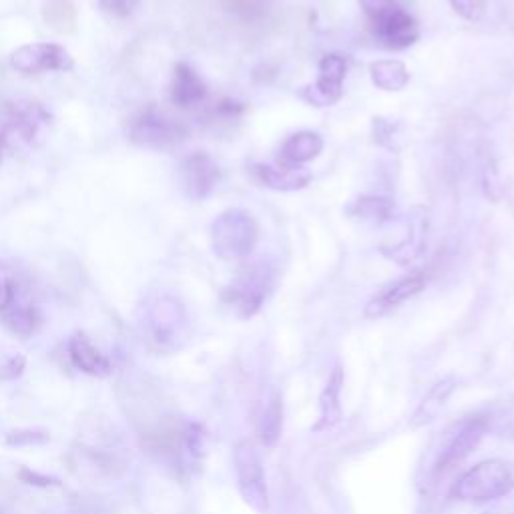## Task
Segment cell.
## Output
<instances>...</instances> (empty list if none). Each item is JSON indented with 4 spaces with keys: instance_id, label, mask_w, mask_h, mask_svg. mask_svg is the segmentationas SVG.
<instances>
[{
    "instance_id": "1",
    "label": "cell",
    "mask_w": 514,
    "mask_h": 514,
    "mask_svg": "<svg viewBox=\"0 0 514 514\" xmlns=\"http://www.w3.org/2000/svg\"><path fill=\"white\" fill-rule=\"evenodd\" d=\"M360 7L380 47L402 51L418 41L420 31L414 17L396 0H360Z\"/></svg>"
},
{
    "instance_id": "2",
    "label": "cell",
    "mask_w": 514,
    "mask_h": 514,
    "mask_svg": "<svg viewBox=\"0 0 514 514\" xmlns=\"http://www.w3.org/2000/svg\"><path fill=\"white\" fill-rule=\"evenodd\" d=\"M257 239H260V225H257L251 213L243 209H227L211 225L213 251L227 262H237L247 257Z\"/></svg>"
},
{
    "instance_id": "3",
    "label": "cell",
    "mask_w": 514,
    "mask_h": 514,
    "mask_svg": "<svg viewBox=\"0 0 514 514\" xmlns=\"http://www.w3.org/2000/svg\"><path fill=\"white\" fill-rule=\"evenodd\" d=\"M514 488V470L502 460H488L468 470L454 486V496L466 502H488Z\"/></svg>"
},
{
    "instance_id": "4",
    "label": "cell",
    "mask_w": 514,
    "mask_h": 514,
    "mask_svg": "<svg viewBox=\"0 0 514 514\" xmlns=\"http://www.w3.org/2000/svg\"><path fill=\"white\" fill-rule=\"evenodd\" d=\"M49 123L51 115L39 101H7L0 109V139L5 145H33Z\"/></svg>"
},
{
    "instance_id": "5",
    "label": "cell",
    "mask_w": 514,
    "mask_h": 514,
    "mask_svg": "<svg viewBox=\"0 0 514 514\" xmlns=\"http://www.w3.org/2000/svg\"><path fill=\"white\" fill-rule=\"evenodd\" d=\"M274 282H276V270L266 262H257L253 266H247L237 276V280L225 292V300L243 318H251L253 314L262 310L266 298L274 288Z\"/></svg>"
},
{
    "instance_id": "6",
    "label": "cell",
    "mask_w": 514,
    "mask_h": 514,
    "mask_svg": "<svg viewBox=\"0 0 514 514\" xmlns=\"http://www.w3.org/2000/svg\"><path fill=\"white\" fill-rule=\"evenodd\" d=\"M187 135L185 125L159 109L157 105H149L143 111H139L129 127V137L133 143L141 147H153V149H167L175 143L183 141Z\"/></svg>"
},
{
    "instance_id": "7",
    "label": "cell",
    "mask_w": 514,
    "mask_h": 514,
    "mask_svg": "<svg viewBox=\"0 0 514 514\" xmlns=\"http://www.w3.org/2000/svg\"><path fill=\"white\" fill-rule=\"evenodd\" d=\"M235 470H237V480H239V490L245 502L264 514L268 510V486H266V476L264 468L260 462V456L255 452V446L249 440H243L235 446Z\"/></svg>"
},
{
    "instance_id": "8",
    "label": "cell",
    "mask_w": 514,
    "mask_h": 514,
    "mask_svg": "<svg viewBox=\"0 0 514 514\" xmlns=\"http://www.w3.org/2000/svg\"><path fill=\"white\" fill-rule=\"evenodd\" d=\"M348 63L340 55H326L318 65V79L302 91V99L314 107H330L342 99Z\"/></svg>"
},
{
    "instance_id": "9",
    "label": "cell",
    "mask_w": 514,
    "mask_h": 514,
    "mask_svg": "<svg viewBox=\"0 0 514 514\" xmlns=\"http://www.w3.org/2000/svg\"><path fill=\"white\" fill-rule=\"evenodd\" d=\"M11 67L23 75H41L49 71H71L73 59L59 45L35 43L17 49L11 57Z\"/></svg>"
},
{
    "instance_id": "10",
    "label": "cell",
    "mask_w": 514,
    "mask_h": 514,
    "mask_svg": "<svg viewBox=\"0 0 514 514\" xmlns=\"http://www.w3.org/2000/svg\"><path fill=\"white\" fill-rule=\"evenodd\" d=\"M253 173L264 187H270L274 191H300L304 187L310 185L312 181V171L302 167V165H294L288 161H280V163H260L253 167Z\"/></svg>"
},
{
    "instance_id": "11",
    "label": "cell",
    "mask_w": 514,
    "mask_h": 514,
    "mask_svg": "<svg viewBox=\"0 0 514 514\" xmlns=\"http://www.w3.org/2000/svg\"><path fill=\"white\" fill-rule=\"evenodd\" d=\"M426 284H428V276L422 272H416L398 280L396 284H392L390 288H386L384 292H380L370 300V304L366 306V316L380 318L390 314L392 310L400 308L404 302L418 296L426 288Z\"/></svg>"
},
{
    "instance_id": "12",
    "label": "cell",
    "mask_w": 514,
    "mask_h": 514,
    "mask_svg": "<svg viewBox=\"0 0 514 514\" xmlns=\"http://www.w3.org/2000/svg\"><path fill=\"white\" fill-rule=\"evenodd\" d=\"M185 189L193 199H205L219 181V165L207 153H193L183 165Z\"/></svg>"
},
{
    "instance_id": "13",
    "label": "cell",
    "mask_w": 514,
    "mask_h": 514,
    "mask_svg": "<svg viewBox=\"0 0 514 514\" xmlns=\"http://www.w3.org/2000/svg\"><path fill=\"white\" fill-rule=\"evenodd\" d=\"M484 432H486V422L484 420H468V422H464L456 430V434L450 438L446 448L442 450L436 470L442 472V470H448V468L456 466L458 462H462L480 444Z\"/></svg>"
},
{
    "instance_id": "14",
    "label": "cell",
    "mask_w": 514,
    "mask_h": 514,
    "mask_svg": "<svg viewBox=\"0 0 514 514\" xmlns=\"http://www.w3.org/2000/svg\"><path fill=\"white\" fill-rule=\"evenodd\" d=\"M149 324L159 344H173L185 326L183 308L171 298H161L149 312Z\"/></svg>"
},
{
    "instance_id": "15",
    "label": "cell",
    "mask_w": 514,
    "mask_h": 514,
    "mask_svg": "<svg viewBox=\"0 0 514 514\" xmlns=\"http://www.w3.org/2000/svg\"><path fill=\"white\" fill-rule=\"evenodd\" d=\"M67 350H69V358L75 364V368L89 376L103 378V376H109L113 370L109 358L105 354H101V350L83 332H77L71 336Z\"/></svg>"
},
{
    "instance_id": "16",
    "label": "cell",
    "mask_w": 514,
    "mask_h": 514,
    "mask_svg": "<svg viewBox=\"0 0 514 514\" xmlns=\"http://www.w3.org/2000/svg\"><path fill=\"white\" fill-rule=\"evenodd\" d=\"M418 215L410 217L408 223V235L404 237V241H400L396 247L392 249H382L388 260L400 264V266H408L414 264L418 257L424 251L426 245V227H428V219L424 215L422 209H416Z\"/></svg>"
},
{
    "instance_id": "17",
    "label": "cell",
    "mask_w": 514,
    "mask_h": 514,
    "mask_svg": "<svg viewBox=\"0 0 514 514\" xmlns=\"http://www.w3.org/2000/svg\"><path fill=\"white\" fill-rule=\"evenodd\" d=\"M207 99V85L203 79L185 63H179L173 73V83H171V101L177 107H193L199 105Z\"/></svg>"
},
{
    "instance_id": "18",
    "label": "cell",
    "mask_w": 514,
    "mask_h": 514,
    "mask_svg": "<svg viewBox=\"0 0 514 514\" xmlns=\"http://www.w3.org/2000/svg\"><path fill=\"white\" fill-rule=\"evenodd\" d=\"M456 390V380L454 378H444L440 382H436L430 392L424 396V400L420 402V406L416 408L412 420H410V426L412 428H422L430 422H434L440 412L444 410L448 398L452 396V392Z\"/></svg>"
},
{
    "instance_id": "19",
    "label": "cell",
    "mask_w": 514,
    "mask_h": 514,
    "mask_svg": "<svg viewBox=\"0 0 514 514\" xmlns=\"http://www.w3.org/2000/svg\"><path fill=\"white\" fill-rule=\"evenodd\" d=\"M324 151V139L312 131H300L288 137L282 145V161L304 165L314 161Z\"/></svg>"
},
{
    "instance_id": "20",
    "label": "cell",
    "mask_w": 514,
    "mask_h": 514,
    "mask_svg": "<svg viewBox=\"0 0 514 514\" xmlns=\"http://www.w3.org/2000/svg\"><path fill=\"white\" fill-rule=\"evenodd\" d=\"M342 384H344V374H342V368L338 366L334 370V374L330 376V380L326 384V390L322 392V398H320V422L316 424V430L330 428V426L340 422V418H342V404H340Z\"/></svg>"
},
{
    "instance_id": "21",
    "label": "cell",
    "mask_w": 514,
    "mask_h": 514,
    "mask_svg": "<svg viewBox=\"0 0 514 514\" xmlns=\"http://www.w3.org/2000/svg\"><path fill=\"white\" fill-rule=\"evenodd\" d=\"M43 19L47 27L59 35H71L77 31V7L73 0H45Z\"/></svg>"
},
{
    "instance_id": "22",
    "label": "cell",
    "mask_w": 514,
    "mask_h": 514,
    "mask_svg": "<svg viewBox=\"0 0 514 514\" xmlns=\"http://www.w3.org/2000/svg\"><path fill=\"white\" fill-rule=\"evenodd\" d=\"M372 81L382 91H402L410 83V73L402 61H376L370 65Z\"/></svg>"
},
{
    "instance_id": "23",
    "label": "cell",
    "mask_w": 514,
    "mask_h": 514,
    "mask_svg": "<svg viewBox=\"0 0 514 514\" xmlns=\"http://www.w3.org/2000/svg\"><path fill=\"white\" fill-rule=\"evenodd\" d=\"M3 318H5V324L9 326L11 332H15L19 336H25V338L31 336L39 328V322H41L37 308L29 300H23L21 296L3 314Z\"/></svg>"
},
{
    "instance_id": "24",
    "label": "cell",
    "mask_w": 514,
    "mask_h": 514,
    "mask_svg": "<svg viewBox=\"0 0 514 514\" xmlns=\"http://www.w3.org/2000/svg\"><path fill=\"white\" fill-rule=\"evenodd\" d=\"M350 215L360 217L362 221H370V223H384L390 221L396 213L394 203L386 197H378V195H366L360 197L358 201L352 203V207L348 209Z\"/></svg>"
},
{
    "instance_id": "25",
    "label": "cell",
    "mask_w": 514,
    "mask_h": 514,
    "mask_svg": "<svg viewBox=\"0 0 514 514\" xmlns=\"http://www.w3.org/2000/svg\"><path fill=\"white\" fill-rule=\"evenodd\" d=\"M225 7L245 23L262 21L268 13V0H225Z\"/></svg>"
},
{
    "instance_id": "26",
    "label": "cell",
    "mask_w": 514,
    "mask_h": 514,
    "mask_svg": "<svg viewBox=\"0 0 514 514\" xmlns=\"http://www.w3.org/2000/svg\"><path fill=\"white\" fill-rule=\"evenodd\" d=\"M282 424H284V412H282V402L276 398L268 410L264 412V418H262V426H260V434H262V440L272 446L278 442L280 434H282Z\"/></svg>"
},
{
    "instance_id": "27",
    "label": "cell",
    "mask_w": 514,
    "mask_h": 514,
    "mask_svg": "<svg viewBox=\"0 0 514 514\" xmlns=\"http://www.w3.org/2000/svg\"><path fill=\"white\" fill-rule=\"evenodd\" d=\"M19 296L21 288L15 274L5 264H0V314H5Z\"/></svg>"
},
{
    "instance_id": "28",
    "label": "cell",
    "mask_w": 514,
    "mask_h": 514,
    "mask_svg": "<svg viewBox=\"0 0 514 514\" xmlns=\"http://www.w3.org/2000/svg\"><path fill=\"white\" fill-rule=\"evenodd\" d=\"M25 368H27V360L23 354L0 348V382L15 380V378L23 376Z\"/></svg>"
},
{
    "instance_id": "29",
    "label": "cell",
    "mask_w": 514,
    "mask_h": 514,
    "mask_svg": "<svg viewBox=\"0 0 514 514\" xmlns=\"http://www.w3.org/2000/svg\"><path fill=\"white\" fill-rule=\"evenodd\" d=\"M454 13H458L462 19L476 23L484 17L486 13V3L484 0H448Z\"/></svg>"
},
{
    "instance_id": "30",
    "label": "cell",
    "mask_w": 514,
    "mask_h": 514,
    "mask_svg": "<svg viewBox=\"0 0 514 514\" xmlns=\"http://www.w3.org/2000/svg\"><path fill=\"white\" fill-rule=\"evenodd\" d=\"M99 5L107 15L123 19L129 17L141 5V0H99Z\"/></svg>"
},
{
    "instance_id": "31",
    "label": "cell",
    "mask_w": 514,
    "mask_h": 514,
    "mask_svg": "<svg viewBox=\"0 0 514 514\" xmlns=\"http://www.w3.org/2000/svg\"><path fill=\"white\" fill-rule=\"evenodd\" d=\"M49 440L47 432H39V430H19V432H11L7 436V442L13 446H23V444H43Z\"/></svg>"
},
{
    "instance_id": "32",
    "label": "cell",
    "mask_w": 514,
    "mask_h": 514,
    "mask_svg": "<svg viewBox=\"0 0 514 514\" xmlns=\"http://www.w3.org/2000/svg\"><path fill=\"white\" fill-rule=\"evenodd\" d=\"M19 478L25 482V484H33V486H43V488H49V486H61V482L53 476H47V474H39L31 468H23L19 472Z\"/></svg>"
},
{
    "instance_id": "33",
    "label": "cell",
    "mask_w": 514,
    "mask_h": 514,
    "mask_svg": "<svg viewBox=\"0 0 514 514\" xmlns=\"http://www.w3.org/2000/svg\"><path fill=\"white\" fill-rule=\"evenodd\" d=\"M3 151H5V143H3V139H0V159H3Z\"/></svg>"
},
{
    "instance_id": "34",
    "label": "cell",
    "mask_w": 514,
    "mask_h": 514,
    "mask_svg": "<svg viewBox=\"0 0 514 514\" xmlns=\"http://www.w3.org/2000/svg\"><path fill=\"white\" fill-rule=\"evenodd\" d=\"M506 436H508V438H510V440H514V428H510V430H508V434H506Z\"/></svg>"
}]
</instances>
